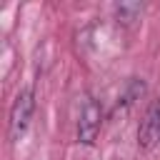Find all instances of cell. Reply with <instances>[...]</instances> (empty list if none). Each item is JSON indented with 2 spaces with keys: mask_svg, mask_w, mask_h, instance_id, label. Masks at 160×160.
<instances>
[{
  "mask_svg": "<svg viewBox=\"0 0 160 160\" xmlns=\"http://www.w3.org/2000/svg\"><path fill=\"white\" fill-rule=\"evenodd\" d=\"M138 142L145 150H150L152 145L160 142V100L150 102V108L145 110L140 128H138Z\"/></svg>",
  "mask_w": 160,
  "mask_h": 160,
  "instance_id": "3",
  "label": "cell"
},
{
  "mask_svg": "<svg viewBox=\"0 0 160 160\" xmlns=\"http://www.w3.org/2000/svg\"><path fill=\"white\" fill-rule=\"evenodd\" d=\"M32 110H35V95H32V88H22L10 108V120H8V135L10 140H20L30 125V118H32Z\"/></svg>",
  "mask_w": 160,
  "mask_h": 160,
  "instance_id": "1",
  "label": "cell"
},
{
  "mask_svg": "<svg viewBox=\"0 0 160 160\" xmlns=\"http://www.w3.org/2000/svg\"><path fill=\"white\" fill-rule=\"evenodd\" d=\"M100 125H102V108L98 100L88 98L80 110V120H78V140L82 145H92L100 132Z\"/></svg>",
  "mask_w": 160,
  "mask_h": 160,
  "instance_id": "2",
  "label": "cell"
}]
</instances>
